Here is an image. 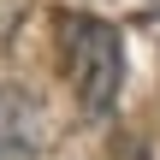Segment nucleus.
Listing matches in <instances>:
<instances>
[{
  "instance_id": "1",
  "label": "nucleus",
  "mask_w": 160,
  "mask_h": 160,
  "mask_svg": "<svg viewBox=\"0 0 160 160\" xmlns=\"http://www.w3.org/2000/svg\"><path fill=\"white\" fill-rule=\"evenodd\" d=\"M53 36H59L65 77L77 89V107L89 119L113 113L119 83H125V42H119V30L107 18H95V12H53Z\"/></svg>"
},
{
  "instance_id": "2",
  "label": "nucleus",
  "mask_w": 160,
  "mask_h": 160,
  "mask_svg": "<svg viewBox=\"0 0 160 160\" xmlns=\"http://www.w3.org/2000/svg\"><path fill=\"white\" fill-rule=\"evenodd\" d=\"M53 142V119L42 107V95L0 83V160H42Z\"/></svg>"
},
{
  "instance_id": "3",
  "label": "nucleus",
  "mask_w": 160,
  "mask_h": 160,
  "mask_svg": "<svg viewBox=\"0 0 160 160\" xmlns=\"http://www.w3.org/2000/svg\"><path fill=\"white\" fill-rule=\"evenodd\" d=\"M18 18H24V0H0V48L12 42V30H18Z\"/></svg>"
},
{
  "instance_id": "4",
  "label": "nucleus",
  "mask_w": 160,
  "mask_h": 160,
  "mask_svg": "<svg viewBox=\"0 0 160 160\" xmlns=\"http://www.w3.org/2000/svg\"><path fill=\"white\" fill-rule=\"evenodd\" d=\"M131 6H137V12H160V0H131Z\"/></svg>"
}]
</instances>
